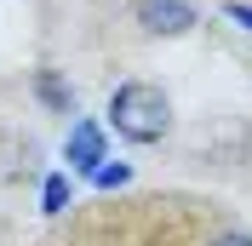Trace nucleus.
Here are the masks:
<instances>
[{"label": "nucleus", "mask_w": 252, "mask_h": 246, "mask_svg": "<svg viewBox=\"0 0 252 246\" xmlns=\"http://www.w3.org/2000/svg\"><path fill=\"white\" fill-rule=\"evenodd\" d=\"M109 126H115V138H126V143H160L172 132V103L149 80H126L109 97Z\"/></svg>", "instance_id": "obj_1"}, {"label": "nucleus", "mask_w": 252, "mask_h": 246, "mask_svg": "<svg viewBox=\"0 0 252 246\" xmlns=\"http://www.w3.org/2000/svg\"><path fill=\"white\" fill-rule=\"evenodd\" d=\"M63 160H69L75 172H86V178H92V172L109 160L103 126H97V121H75V126H69V138H63Z\"/></svg>", "instance_id": "obj_2"}, {"label": "nucleus", "mask_w": 252, "mask_h": 246, "mask_svg": "<svg viewBox=\"0 0 252 246\" xmlns=\"http://www.w3.org/2000/svg\"><path fill=\"white\" fill-rule=\"evenodd\" d=\"M138 17L149 34H189L195 29V6H184V0H143Z\"/></svg>", "instance_id": "obj_3"}, {"label": "nucleus", "mask_w": 252, "mask_h": 246, "mask_svg": "<svg viewBox=\"0 0 252 246\" xmlns=\"http://www.w3.org/2000/svg\"><path fill=\"white\" fill-rule=\"evenodd\" d=\"M69 200H75V184H69V172H46V184H40V212L58 217L69 212Z\"/></svg>", "instance_id": "obj_4"}, {"label": "nucleus", "mask_w": 252, "mask_h": 246, "mask_svg": "<svg viewBox=\"0 0 252 246\" xmlns=\"http://www.w3.org/2000/svg\"><path fill=\"white\" fill-rule=\"evenodd\" d=\"M34 97H40L46 109H58V115H69V109H75V92H69L52 69H40V75H34Z\"/></svg>", "instance_id": "obj_5"}, {"label": "nucleus", "mask_w": 252, "mask_h": 246, "mask_svg": "<svg viewBox=\"0 0 252 246\" xmlns=\"http://www.w3.org/2000/svg\"><path fill=\"white\" fill-rule=\"evenodd\" d=\"M92 184L97 189H126L132 184V166H126V160H103V166L92 172Z\"/></svg>", "instance_id": "obj_6"}, {"label": "nucleus", "mask_w": 252, "mask_h": 246, "mask_svg": "<svg viewBox=\"0 0 252 246\" xmlns=\"http://www.w3.org/2000/svg\"><path fill=\"white\" fill-rule=\"evenodd\" d=\"M223 17H229V23H241V29L252 34V0H223Z\"/></svg>", "instance_id": "obj_7"}, {"label": "nucleus", "mask_w": 252, "mask_h": 246, "mask_svg": "<svg viewBox=\"0 0 252 246\" xmlns=\"http://www.w3.org/2000/svg\"><path fill=\"white\" fill-rule=\"evenodd\" d=\"M212 246H252V235H235V229H229V235H218Z\"/></svg>", "instance_id": "obj_8"}]
</instances>
